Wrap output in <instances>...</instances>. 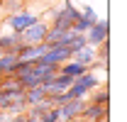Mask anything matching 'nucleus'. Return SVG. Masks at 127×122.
Returning a JSON list of instances; mask_svg holds the SVG:
<instances>
[{
  "mask_svg": "<svg viewBox=\"0 0 127 122\" xmlns=\"http://www.w3.org/2000/svg\"><path fill=\"white\" fill-rule=\"evenodd\" d=\"M37 20H39V15H37L34 10H27V7H25V10H20V12L7 15L5 20H2V27H5V30H10V32H17V34H20L22 30H27L32 22H37Z\"/></svg>",
  "mask_w": 127,
  "mask_h": 122,
  "instance_id": "1",
  "label": "nucleus"
},
{
  "mask_svg": "<svg viewBox=\"0 0 127 122\" xmlns=\"http://www.w3.org/2000/svg\"><path fill=\"white\" fill-rule=\"evenodd\" d=\"M47 32H49V22L39 17L37 22H32L27 30L20 32V39H22V44H42L44 37H47Z\"/></svg>",
  "mask_w": 127,
  "mask_h": 122,
  "instance_id": "2",
  "label": "nucleus"
},
{
  "mask_svg": "<svg viewBox=\"0 0 127 122\" xmlns=\"http://www.w3.org/2000/svg\"><path fill=\"white\" fill-rule=\"evenodd\" d=\"M108 32H110V25H108V20H95L93 25L86 30V44L88 46H98L103 44V42H108Z\"/></svg>",
  "mask_w": 127,
  "mask_h": 122,
  "instance_id": "3",
  "label": "nucleus"
},
{
  "mask_svg": "<svg viewBox=\"0 0 127 122\" xmlns=\"http://www.w3.org/2000/svg\"><path fill=\"white\" fill-rule=\"evenodd\" d=\"M71 59V49L68 46H47V51L39 56V63L47 66H61L64 61Z\"/></svg>",
  "mask_w": 127,
  "mask_h": 122,
  "instance_id": "4",
  "label": "nucleus"
},
{
  "mask_svg": "<svg viewBox=\"0 0 127 122\" xmlns=\"http://www.w3.org/2000/svg\"><path fill=\"white\" fill-rule=\"evenodd\" d=\"M44 51H47V44H44V42H42V44H20L15 49L17 59L22 61V63H37Z\"/></svg>",
  "mask_w": 127,
  "mask_h": 122,
  "instance_id": "5",
  "label": "nucleus"
},
{
  "mask_svg": "<svg viewBox=\"0 0 127 122\" xmlns=\"http://www.w3.org/2000/svg\"><path fill=\"white\" fill-rule=\"evenodd\" d=\"M71 81L73 78L64 76V73H56V76H51L49 81H44L42 83V91H44V95H59V93H66V88L71 86Z\"/></svg>",
  "mask_w": 127,
  "mask_h": 122,
  "instance_id": "6",
  "label": "nucleus"
},
{
  "mask_svg": "<svg viewBox=\"0 0 127 122\" xmlns=\"http://www.w3.org/2000/svg\"><path fill=\"white\" fill-rule=\"evenodd\" d=\"M86 98H76V100H68V103H64L59 107V115H61V122H68V120H76L81 117V112H83V107H86Z\"/></svg>",
  "mask_w": 127,
  "mask_h": 122,
  "instance_id": "7",
  "label": "nucleus"
},
{
  "mask_svg": "<svg viewBox=\"0 0 127 122\" xmlns=\"http://www.w3.org/2000/svg\"><path fill=\"white\" fill-rule=\"evenodd\" d=\"M20 66H22V61L17 59L15 51L0 54V71H2V76H15L17 71H20Z\"/></svg>",
  "mask_w": 127,
  "mask_h": 122,
  "instance_id": "8",
  "label": "nucleus"
},
{
  "mask_svg": "<svg viewBox=\"0 0 127 122\" xmlns=\"http://www.w3.org/2000/svg\"><path fill=\"white\" fill-rule=\"evenodd\" d=\"M81 117H83L86 122H98V120H103V117H108V105H98V103H86L83 112H81Z\"/></svg>",
  "mask_w": 127,
  "mask_h": 122,
  "instance_id": "9",
  "label": "nucleus"
},
{
  "mask_svg": "<svg viewBox=\"0 0 127 122\" xmlns=\"http://www.w3.org/2000/svg\"><path fill=\"white\" fill-rule=\"evenodd\" d=\"M71 59L91 68L95 61H98V51H95V46H88V44H86V46H81L78 51H73V54H71Z\"/></svg>",
  "mask_w": 127,
  "mask_h": 122,
  "instance_id": "10",
  "label": "nucleus"
},
{
  "mask_svg": "<svg viewBox=\"0 0 127 122\" xmlns=\"http://www.w3.org/2000/svg\"><path fill=\"white\" fill-rule=\"evenodd\" d=\"M20 44H22V39H20L17 32L0 30V51H2V54H5V51H15Z\"/></svg>",
  "mask_w": 127,
  "mask_h": 122,
  "instance_id": "11",
  "label": "nucleus"
},
{
  "mask_svg": "<svg viewBox=\"0 0 127 122\" xmlns=\"http://www.w3.org/2000/svg\"><path fill=\"white\" fill-rule=\"evenodd\" d=\"M86 71H88V66H83V63H78V61H73V59L64 61L61 66H59V73H64V76H68V78H78Z\"/></svg>",
  "mask_w": 127,
  "mask_h": 122,
  "instance_id": "12",
  "label": "nucleus"
},
{
  "mask_svg": "<svg viewBox=\"0 0 127 122\" xmlns=\"http://www.w3.org/2000/svg\"><path fill=\"white\" fill-rule=\"evenodd\" d=\"M86 100H88V103H98V105H108V103H110V93H108V83H103V86H98L95 91H91Z\"/></svg>",
  "mask_w": 127,
  "mask_h": 122,
  "instance_id": "13",
  "label": "nucleus"
},
{
  "mask_svg": "<svg viewBox=\"0 0 127 122\" xmlns=\"http://www.w3.org/2000/svg\"><path fill=\"white\" fill-rule=\"evenodd\" d=\"M44 98H47V95L42 91V86L25 91V103H27V107H34V105H39V103H44Z\"/></svg>",
  "mask_w": 127,
  "mask_h": 122,
  "instance_id": "14",
  "label": "nucleus"
},
{
  "mask_svg": "<svg viewBox=\"0 0 127 122\" xmlns=\"http://www.w3.org/2000/svg\"><path fill=\"white\" fill-rule=\"evenodd\" d=\"M27 7V0H0V10H2V15H12V12H20V10H25Z\"/></svg>",
  "mask_w": 127,
  "mask_h": 122,
  "instance_id": "15",
  "label": "nucleus"
},
{
  "mask_svg": "<svg viewBox=\"0 0 127 122\" xmlns=\"http://www.w3.org/2000/svg\"><path fill=\"white\" fill-rule=\"evenodd\" d=\"M0 91L2 93H20V91H25V88L20 86L17 76H2L0 78Z\"/></svg>",
  "mask_w": 127,
  "mask_h": 122,
  "instance_id": "16",
  "label": "nucleus"
},
{
  "mask_svg": "<svg viewBox=\"0 0 127 122\" xmlns=\"http://www.w3.org/2000/svg\"><path fill=\"white\" fill-rule=\"evenodd\" d=\"M39 122H61V115H59V107H49L47 112L39 117Z\"/></svg>",
  "mask_w": 127,
  "mask_h": 122,
  "instance_id": "17",
  "label": "nucleus"
},
{
  "mask_svg": "<svg viewBox=\"0 0 127 122\" xmlns=\"http://www.w3.org/2000/svg\"><path fill=\"white\" fill-rule=\"evenodd\" d=\"M81 17H83V20H86L88 25H93L95 20H98V12H95V10H93V7H91V5H86V7L81 10Z\"/></svg>",
  "mask_w": 127,
  "mask_h": 122,
  "instance_id": "18",
  "label": "nucleus"
},
{
  "mask_svg": "<svg viewBox=\"0 0 127 122\" xmlns=\"http://www.w3.org/2000/svg\"><path fill=\"white\" fill-rule=\"evenodd\" d=\"M81 46H86V37H83V34H76V37L71 39V44H68V49H71V54H73V51H78Z\"/></svg>",
  "mask_w": 127,
  "mask_h": 122,
  "instance_id": "19",
  "label": "nucleus"
},
{
  "mask_svg": "<svg viewBox=\"0 0 127 122\" xmlns=\"http://www.w3.org/2000/svg\"><path fill=\"white\" fill-rule=\"evenodd\" d=\"M12 122H30V117L22 112V115H12Z\"/></svg>",
  "mask_w": 127,
  "mask_h": 122,
  "instance_id": "20",
  "label": "nucleus"
},
{
  "mask_svg": "<svg viewBox=\"0 0 127 122\" xmlns=\"http://www.w3.org/2000/svg\"><path fill=\"white\" fill-rule=\"evenodd\" d=\"M0 122H12V115H7V112L2 110V112H0Z\"/></svg>",
  "mask_w": 127,
  "mask_h": 122,
  "instance_id": "21",
  "label": "nucleus"
},
{
  "mask_svg": "<svg viewBox=\"0 0 127 122\" xmlns=\"http://www.w3.org/2000/svg\"><path fill=\"white\" fill-rule=\"evenodd\" d=\"M68 122H86L83 117H76V120H68Z\"/></svg>",
  "mask_w": 127,
  "mask_h": 122,
  "instance_id": "22",
  "label": "nucleus"
},
{
  "mask_svg": "<svg viewBox=\"0 0 127 122\" xmlns=\"http://www.w3.org/2000/svg\"><path fill=\"white\" fill-rule=\"evenodd\" d=\"M0 30H2V20H0Z\"/></svg>",
  "mask_w": 127,
  "mask_h": 122,
  "instance_id": "23",
  "label": "nucleus"
},
{
  "mask_svg": "<svg viewBox=\"0 0 127 122\" xmlns=\"http://www.w3.org/2000/svg\"><path fill=\"white\" fill-rule=\"evenodd\" d=\"M0 76H2V71H0Z\"/></svg>",
  "mask_w": 127,
  "mask_h": 122,
  "instance_id": "24",
  "label": "nucleus"
},
{
  "mask_svg": "<svg viewBox=\"0 0 127 122\" xmlns=\"http://www.w3.org/2000/svg\"><path fill=\"white\" fill-rule=\"evenodd\" d=\"M0 54H2V51H0Z\"/></svg>",
  "mask_w": 127,
  "mask_h": 122,
  "instance_id": "25",
  "label": "nucleus"
}]
</instances>
